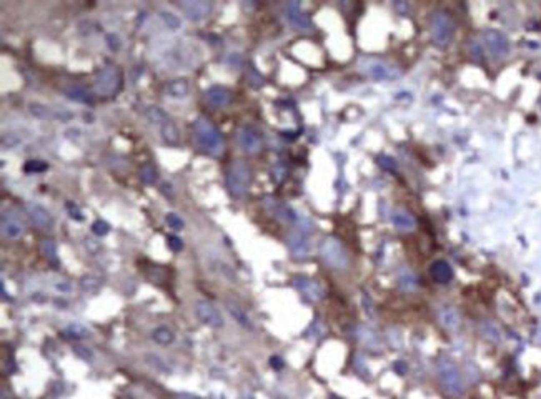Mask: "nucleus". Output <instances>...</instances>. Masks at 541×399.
<instances>
[{
  "instance_id": "nucleus-1",
  "label": "nucleus",
  "mask_w": 541,
  "mask_h": 399,
  "mask_svg": "<svg viewBox=\"0 0 541 399\" xmlns=\"http://www.w3.org/2000/svg\"><path fill=\"white\" fill-rule=\"evenodd\" d=\"M194 130H195V136H197L198 143H200V147L207 151V153L215 155V156L222 153L223 151L222 135L208 118L198 116L194 123Z\"/></svg>"
},
{
  "instance_id": "nucleus-2",
  "label": "nucleus",
  "mask_w": 541,
  "mask_h": 399,
  "mask_svg": "<svg viewBox=\"0 0 541 399\" xmlns=\"http://www.w3.org/2000/svg\"><path fill=\"white\" fill-rule=\"evenodd\" d=\"M250 183H252V171L248 168V165L245 162H235L230 167L228 176H227V187L230 190L231 196L243 198L250 188Z\"/></svg>"
},
{
  "instance_id": "nucleus-3",
  "label": "nucleus",
  "mask_w": 541,
  "mask_h": 399,
  "mask_svg": "<svg viewBox=\"0 0 541 399\" xmlns=\"http://www.w3.org/2000/svg\"><path fill=\"white\" fill-rule=\"evenodd\" d=\"M431 38L438 47H447L453 38V22L447 12L438 10L433 13L430 22Z\"/></svg>"
},
{
  "instance_id": "nucleus-4",
  "label": "nucleus",
  "mask_w": 541,
  "mask_h": 399,
  "mask_svg": "<svg viewBox=\"0 0 541 399\" xmlns=\"http://www.w3.org/2000/svg\"><path fill=\"white\" fill-rule=\"evenodd\" d=\"M438 376H440L441 384L450 394L460 396L463 393V389H465L463 377L460 374V369L456 368V364L453 361L441 360L440 363H438Z\"/></svg>"
},
{
  "instance_id": "nucleus-5",
  "label": "nucleus",
  "mask_w": 541,
  "mask_h": 399,
  "mask_svg": "<svg viewBox=\"0 0 541 399\" xmlns=\"http://www.w3.org/2000/svg\"><path fill=\"white\" fill-rule=\"evenodd\" d=\"M320 254L325 260V263L335 270H345L348 266L346 251L337 238H325L320 246Z\"/></svg>"
},
{
  "instance_id": "nucleus-6",
  "label": "nucleus",
  "mask_w": 541,
  "mask_h": 399,
  "mask_svg": "<svg viewBox=\"0 0 541 399\" xmlns=\"http://www.w3.org/2000/svg\"><path fill=\"white\" fill-rule=\"evenodd\" d=\"M361 70L365 72L370 78L373 80H395L400 77V70L393 65L387 64V62H381V60H376V58H368V60H363L361 64Z\"/></svg>"
},
{
  "instance_id": "nucleus-7",
  "label": "nucleus",
  "mask_w": 541,
  "mask_h": 399,
  "mask_svg": "<svg viewBox=\"0 0 541 399\" xmlns=\"http://www.w3.org/2000/svg\"><path fill=\"white\" fill-rule=\"evenodd\" d=\"M120 87V75L113 67H104L95 80V93L100 97H110Z\"/></svg>"
},
{
  "instance_id": "nucleus-8",
  "label": "nucleus",
  "mask_w": 541,
  "mask_h": 399,
  "mask_svg": "<svg viewBox=\"0 0 541 399\" xmlns=\"http://www.w3.org/2000/svg\"><path fill=\"white\" fill-rule=\"evenodd\" d=\"M285 17L288 20V24L298 32L303 33H312L313 32V24L310 17L301 10L298 2H290L285 5Z\"/></svg>"
},
{
  "instance_id": "nucleus-9",
  "label": "nucleus",
  "mask_w": 541,
  "mask_h": 399,
  "mask_svg": "<svg viewBox=\"0 0 541 399\" xmlns=\"http://www.w3.org/2000/svg\"><path fill=\"white\" fill-rule=\"evenodd\" d=\"M2 231L7 238L17 240L24 235L25 225L17 215L15 210H4L2 211Z\"/></svg>"
},
{
  "instance_id": "nucleus-10",
  "label": "nucleus",
  "mask_w": 541,
  "mask_h": 399,
  "mask_svg": "<svg viewBox=\"0 0 541 399\" xmlns=\"http://www.w3.org/2000/svg\"><path fill=\"white\" fill-rule=\"evenodd\" d=\"M195 313L198 316V320H200L203 325H207L210 328H215V329L223 326L222 314L218 313V309L208 301H198L195 305Z\"/></svg>"
},
{
  "instance_id": "nucleus-11",
  "label": "nucleus",
  "mask_w": 541,
  "mask_h": 399,
  "mask_svg": "<svg viewBox=\"0 0 541 399\" xmlns=\"http://www.w3.org/2000/svg\"><path fill=\"white\" fill-rule=\"evenodd\" d=\"M238 142H240V147L245 153L248 155H255L262 148V135L260 132L252 125H246L240 130L238 133Z\"/></svg>"
},
{
  "instance_id": "nucleus-12",
  "label": "nucleus",
  "mask_w": 541,
  "mask_h": 399,
  "mask_svg": "<svg viewBox=\"0 0 541 399\" xmlns=\"http://www.w3.org/2000/svg\"><path fill=\"white\" fill-rule=\"evenodd\" d=\"M27 215L30 216V220L33 222V225L38 226L40 230H50L53 225V218L50 215V211L42 206L40 203L35 202H29L25 205Z\"/></svg>"
},
{
  "instance_id": "nucleus-13",
  "label": "nucleus",
  "mask_w": 541,
  "mask_h": 399,
  "mask_svg": "<svg viewBox=\"0 0 541 399\" xmlns=\"http://www.w3.org/2000/svg\"><path fill=\"white\" fill-rule=\"evenodd\" d=\"M485 44L493 57H503L508 53V40L496 30H488L485 33Z\"/></svg>"
},
{
  "instance_id": "nucleus-14",
  "label": "nucleus",
  "mask_w": 541,
  "mask_h": 399,
  "mask_svg": "<svg viewBox=\"0 0 541 399\" xmlns=\"http://www.w3.org/2000/svg\"><path fill=\"white\" fill-rule=\"evenodd\" d=\"M180 9L183 10L188 20H202L211 12V4L205 2V0H198V2L187 0V2L180 4Z\"/></svg>"
},
{
  "instance_id": "nucleus-15",
  "label": "nucleus",
  "mask_w": 541,
  "mask_h": 399,
  "mask_svg": "<svg viewBox=\"0 0 541 399\" xmlns=\"http://www.w3.org/2000/svg\"><path fill=\"white\" fill-rule=\"evenodd\" d=\"M288 246L295 258H306L310 254V243H308V238L303 231L292 233L288 236Z\"/></svg>"
},
{
  "instance_id": "nucleus-16",
  "label": "nucleus",
  "mask_w": 541,
  "mask_h": 399,
  "mask_svg": "<svg viewBox=\"0 0 541 399\" xmlns=\"http://www.w3.org/2000/svg\"><path fill=\"white\" fill-rule=\"evenodd\" d=\"M207 100L211 103L214 107H227L230 100H231V95H230V90H227L225 87H220V85H214L210 87L207 90Z\"/></svg>"
},
{
  "instance_id": "nucleus-17",
  "label": "nucleus",
  "mask_w": 541,
  "mask_h": 399,
  "mask_svg": "<svg viewBox=\"0 0 541 399\" xmlns=\"http://www.w3.org/2000/svg\"><path fill=\"white\" fill-rule=\"evenodd\" d=\"M295 286L298 288V290L303 293V296L308 298L310 301H318L321 300V296H323V291H321V288L315 283V281L312 280H305V278H297L295 280Z\"/></svg>"
},
{
  "instance_id": "nucleus-18",
  "label": "nucleus",
  "mask_w": 541,
  "mask_h": 399,
  "mask_svg": "<svg viewBox=\"0 0 541 399\" xmlns=\"http://www.w3.org/2000/svg\"><path fill=\"white\" fill-rule=\"evenodd\" d=\"M430 273L436 283H448V281H451V278H453V270H451V266L443 260L435 261L430 268Z\"/></svg>"
},
{
  "instance_id": "nucleus-19",
  "label": "nucleus",
  "mask_w": 541,
  "mask_h": 399,
  "mask_svg": "<svg viewBox=\"0 0 541 399\" xmlns=\"http://www.w3.org/2000/svg\"><path fill=\"white\" fill-rule=\"evenodd\" d=\"M265 205H266V208H268L275 216H278L280 220H285V222H293V220H297L295 213H293L286 205L277 202V200L268 198L265 202Z\"/></svg>"
},
{
  "instance_id": "nucleus-20",
  "label": "nucleus",
  "mask_w": 541,
  "mask_h": 399,
  "mask_svg": "<svg viewBox=\"0 0 541 399\" xmlns=\"http://www.w3.org/2000/svg\"><path fill=\"white\" fill-rule=\"evenodd\" d=\"M393 223H395L396 228L401 230V231H410V230L416 228V220H415V216L412 215V213L405 211V210L395 211V215H393Z\"/></svg>"
},
{
  "instance_id": "nucleus-21",
  "label": "nucleus",
  "mask_w": 541,
  "mask_h": 399,
  "mask_svg": "<svg viewBox=\"0 0 541 399\" xmlns=\"http://www.w3.org/2000/svg\"><path fill=\"white\" fill-rule=\"evenodd\" d=\"M167 95L172 98H183L188 95V82L183 78H177L167 85Z\"/></svg>"
},
{
  "instance_id": "nucleus-22",
  "label": "nucleus",
  "mask_w": 541,
  "mask_h": 399,
  "mask_svg": "<svg viewBox=\"0 0 541 399\" xmlns=\"http://www.w3.org/2000/svg\"><path fill=\"white\" fill-rule=\"evenodd\" d=\"M440 321L445 328L455 329L460 325V314H458L455 308H443L440 311Z\"/></svg>"
},
{
  "instance_id": "nucleus-23",
  "label": "nucleus",
  "mask_w": 541,
  "mask_h": 399,
  "mask_svg": "<svg viewBox=\"0 0 541 399\" xmlns=\"http://www.w3.org/2000/svg\"><path fill=\"white\" fill-rule=\"evenodd\" d=\"M160 133L163 136V140L170 143V145L179 143V130H177L175 123L172 120H167L163 125H160Z\"/></svg>"
},
{
  "instance_id": "nucleus-24",
  "label": "nucleus",
  "mask_w": 541,
  "mask_h": 399,
  "mask_svg": "<svg viewBox=\"0 0 541 399\" xmlns=\"http://www.w3.org/2000/svg\"><path fill=\"white\" fill-rule=\"evenodd\" d=\"M40 251L47 258V261L52 265H59V256H57V245L52 240H44L40 245Z\"/></svg>"
},
{
  "instance_id": "nucleus-25",
  "label": "nucleus",
  "mask_w": 541,
  "mask_h": 399,
  "mask_svg": "<svg viewBox=\"0 0 541 399\" xmlns=\"http://www.w3.org/2000/svg\"><path fill=\"white\" fill-rule=\"evenodd\" d=\"M65 95L70 100L73 102H79V103H92V97L90 93H88L85 88L82 87H70L65 90Z\"/></svg>"
},
{
  "instance_id": "nucleus-26",
  "label": "nucleus",
  "mask_w": 541,
  "mask_h": 399,
  "mask_svg": "<svg viewBox=\"0 0 541 399\" xmlns=\"http://www.w3.org/2000/svg\"><path fill=\"white\" fill-rule=\"evenodd\" d=\"M225 306H227L228 313H230L231 316H234V318H235L238 323H240L242 326H245V328H252V323H250V320H248V316H246V314L242 311V308H240V306H237L235 303H231V301H225Z\"/></svg>"
},
{
  "instance_id": "nucleus-27",
  "label": "nucleus",
  "mask_w": 541,
  "mask_h": 399,
  "mask_svg": "<svg viewBox=\"0 0 541 399\" xmlns=\"http://www.w3.org/2000/svg\"><path fill=\"white\" fill-rule=\"evenodd\" d=\"M145 116L148 118L150 123H153V125H159V127L163 125V123H165L167 120H170L168 115L163 112L162 108H159V107H148V108L145 110Z\"/></svg>"
},
{
  "instance_id": "nucleus-28",
  "label": "nucleus",
  "mask_w": 541,
  "mask_h": 399,
  "mask_svg": "<svg viewBox=\"0 0 541 399\" xmlns=\"http://www.w3.org/2000/svg\"><path fill=\"white\" fill-rule=\"evenodd\" d=\"M152 338L155 340V343H159V345L167 346V345H170V343H173L175 336H173V333L170 331L168 328L160 326V328H157L155 331L152 333Z\"/></svg>"
},
{
  "instance_id": "nucleus-29",
  "label": "nucleus",
  "mask_w": 541,
  "mask_h": 399,
  "mask_svg": "<svg viewBox=\"0 0 541 399\" xmlns=\"http://www.w3.org/2000/svg\"><path fill=\"white\" fill-rule=\"evenodd\" d=\"M67 334H70L75 340H84V338H88V336H90V331H88L84 325H80V323H72V325L67 328Z\"/></svg>"
},
{
  "instance_id": "nucleus-30",
  "label": "nucleus",
  "mask_w": 541,
  "mask_h": 399,
  "mask_svg": "<svg viewBox=\"0 0 541 399\" xmlns=\"http://www.w3.org/2000/svg\"><path fill=\"white\" fill-rule=\"evenodd\" d=\"M140 180L147 185H153L157 182V170L153 165H150V163L143 165V167L140 168Z\"/></svg>"
},
{
  "instance_id": "nucleus-31",
  "label": "nucleus",
  "mask_w": 541,
  "mask_h": 399,
  "mask_svg": "<svg viewBox=\"0 0 541 399\" xmlns=\"http://www.w3.org/2000/svg\"><path fill=\"white\" fill-rule=\"evenodd\" d=\"M30 113L33 116H37V118H42V120H47V118H52V116H55L52 113V110L49 107L45 105H40V103H30Z\"/></svg>"
},
{
  "instance_id": "nucleus-32",
  "label": "nucleus",
  "mask_w": 541,
  "mask_h": 399,
  "mask_svg": "<svg viewBox=\"0 0 541 399\" xmlns=\"http://www.w3.org/2000/svg\"><path fill=\"white\" fill-rule=\"evenodd\" d=\"M160 18L163 20V24H165L168 29H172V30H177L180 27V18L177 15H173L172 12H167V10L160 12Z\"/></svg>"
},
{
  "instance_id": "nucleus-33",
  "label": "nucleus",
  "mask_w": 541,
  "mask_h": 399,
  "mask_svg": "<svg viewBox=\"0 0 541 399\" xmlns=\"http://www.w3.org/2000/svg\"><path fill=\"white\" fill-rule=\"evenodd\" d=\"M165 222H167V225L170 226V228L175 230V231L183 230V226H185L183 220H182L179 215H177V213H168V215L165 216Z\"/></svg>"
},
{
  "instance_id": "nucleus-34",
  "label": "nucleus",
  "mask_w": 541,
  "mask_h": 399,
  "mask_svg": "<svg viewBox=\"0 0 541 399\" xmlns=\"http://www.w3.org/2000/svg\"><path fill=\"white\" fill-rule=\"evenodd\" d=\"M25 173H38V171H45L47 170V165L44 162L40 160H29L25 163Z\"/></svg>"
},
{
  "instance_id": "nucleus-35",
  "label": "nucleus",
  "mask_w": 541,
  "mask_h": 399,
  "mask_svg": "<svg viewBox=\"0 0 541 399\" xmlns=\"http://www.w3.org/2000/svg\"><path fill=\"white\" fill-rule=\"evenodd\" d=\"M92 231H93L97 236H105L107 233L110 231V226H108L105 222H102V220H97V222L92 225Z\"/></svg>"
},
{
  "instance_id": "nucleus-36",
  "label": "nucleus",
  "mask_w": 541,
  "mask_h": 399,
  "mask_svg": "<svg viewBox=\"0 0 541 399\" xmlns=\"http://www.w3.org/2000/svg\"><path fill=\"white\" fill-rule=\"evenodd\" d=\"M73 351H75V354H77L79 357H82V360H85V361L92 360V356H93L90 349L85 348V346H82V345H77L73 348Z\"/></svg>"
},
{
  "instance_id": "nucleus-37",
  "label": "nucleus",
  "mask_w": 541,
  "mask_h": 399,
  "mask_svg": "<svg viewBox=\"0 0 541 399\" xmlns=\"http://www.w3.org/2000/svg\"><path fill=\"white\" fill-rule=\"evenodd\" d=\"M167 242H168V246H170V250H172V251H175V253H179V251H182V248H183V242H182V240L179 238V236H168V240H167Z\"/></svg>"
},
{
  "instance_id": "nucleus-38",
  "label": "nucleus",
  "mask_w": 541,
  "mask_h": 399,
  "mask_svg": "<svg viewBox=\"0 0 541 399\" xmlns=\"http://www.w3.org/2000/svg\"><path fill=\"white\" fill-rule=\"evenodd\" d=\"M107 44H108V47H110L112 52L120 49V38L115 35V33H108V35H107Z\"/></svg>"
},
{
  "instance_id": "nucleus-39",
  "label": "nucleus",
  "mask_w": 541,
  "mask_h": 399,
  "mask_svg": "<svg viewBox=\"0 0 541 399\" xmlns=\"http://www.w3.org/2000/svg\"><path fill=\"white\" fill-rule=\"evenodd\" d=\"M67 210H68V213H70V216H72L73 220H79V222H80V220H84V216H82L80 210L77 208V206H73L72 203H67Z\"/></svg>"
},
{
  "instance_id": "nucleus-40",
  "label": "nucleus",
  "mask_w": 541,
  "mask_h": 399,
  "mask_svg": "<svg viewBox=\"0 0 541 399\" xmlns=\"http://www.w3.org/2000/svg\"><path fill=\"white\" fill-rule=\"evenodd\" d=\"M378 160H380V165H381L383 168H387V170H393V168H395V162L392 160V158H388V156H380Z\"/></svg>"
},
{
  "instance_id": "nucleus-41",
  "label": "nucleus",
  "mask_w": 541,
  "mask_h": 399,
  "mask_svg": "<svg viewBox=\"0 0 541 399\" xmlns=\"http://www.w3.org/2000/svg\"><path fill=\"white\" fill-rule=\"evenodd\" d=\"M148 357V360H152V364H153V366H155V364H157V368H159V369H162V371H165V373H167V371H168V368L165 366V364H163L162 363V360H160V357L159 356H147Z\"/></svg>"
},
{
  "instance_id": "nucleus-42",
  "label": "nucleus",
  "mask_w": 541,
  "mask_h": 399,
  "mask_svg": "<svg viewBox=\"0 0 541 399\" xmlns=\"http://www.w3.org/2000/svg\"><path fill=\"white\" fill-rule=\"evenodd\" d=\"M179 399H200L198 396H194V394H179Z\"/></svg>"
},
{
  "instance_id": "nucleus-43",
  "label": "nucleus",
  "mask_w": 541,
  "mask_h": 399,
  "mask_svg": "<svg viewBox=\"0 0 541 399\" xmlns=\"http://www.w3.org/2000/svg\"><path fill=\"white\" fill-rule=\"evenodd\" d=\"M272 364H273V366H277V368L282 366V363H280L278 357H273V360H272Z\"/></svg>"
},
{
  "instance_id": "nucleus-44",
  "label": "nucleus",
  "mask_w": 541,
  "mask_h": 399,
  "mask_svg": "<svg viewBox=\"0 0 541 399\" xmlns=\"http://www.w3.org/2000/svg\"><path fill=\"white\" fill-rule=\"evenodd\" d=\"M2 399H7V396H5V394H2Z\"/></svg>"
}]
</instances>
